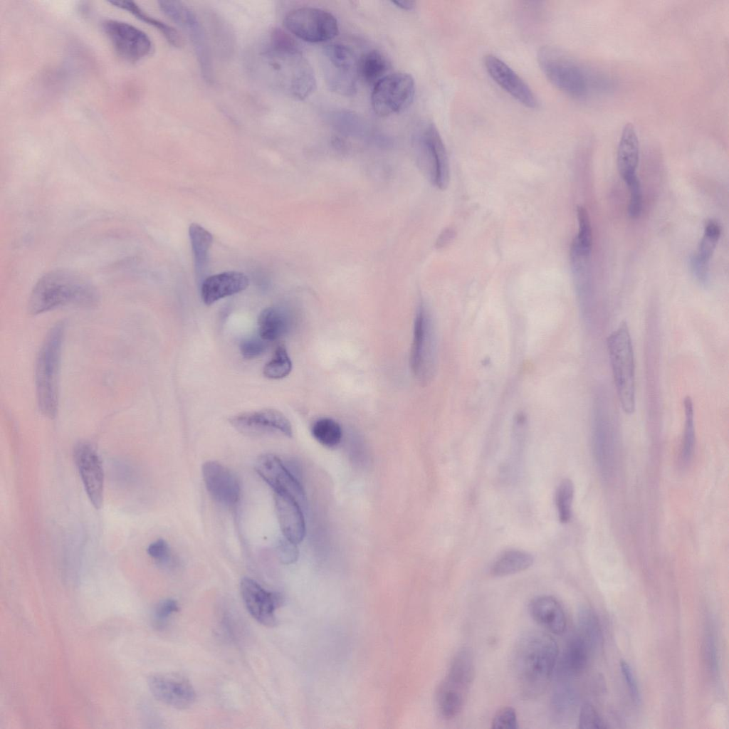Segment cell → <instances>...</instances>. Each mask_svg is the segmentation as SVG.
Returning <instances> with one entry per match:
<instances>
[{
    "instance_id": "cell-1",
    "label": "cell",
    "mask_w": 729,
    "mask_h": 729,
    "mask_svg": "<svg viewBox=\"0 0 729 729\" xmlns=\"http://www.w3.org/2000/svg\"><path fill=\"white\" fill-rule=\"evenodd\" d=\"M559 654L548 634L528 631L516 641L511 659L512 671L521 693L528 698L541 696L550 681Z\"/></svg>"
},
{
    "instance_id": "cell-2",
    "label": "cell",
    "mask_w": 729,
    "mask_h": 729,
    "mask_svg": "<svg viewBox=\"0 0 729 729\" xmlns=\"http://www.w3.org/2000/svg\"><path fill=\"white\" fill-rule=\"evenodd\" d=\"M99 301V293L90 280L76 272L61 269L49 271L38 280L27 309L30 315H36L64 306L94 307Z\"/></svg>"
},
{
    "instance_id": "cell-3",
    "label": "cell",
    "mask_w": 729,
    "mask_h": 729,
    "mask_svg": "<svg viewBox=\"0 0 729 729\" xmlns=\"http://www.w3.org/2000/svg\"><path fill=\"white\" fill-rule=\"evenodd\" d=\"M65 324L58 322L46 335L37 354L34 378L36 400L41 414L56 416L59 399V372Z\"/></svg>"
},
{
    "instance_id": "cell-4",
    "label": "cell",
    "mask_w": 729,
    "mask_h": 729,
    "mask_svg": "<svg viewBox=\"0 0 729 729\" xmlns=\"http://www.w3.org/2000/svg\"><path fill=\"white\" fill-rule=\"evenodd\" d=\"M614 386L620 406L625 414L636 409L635 361L629 326L622 322L607 341Z\"/></svg>"
},
{
    "instance_id": "cell-5",
    "label": "cell",
    "mask_w": 729,
    "mask_h": 729,
    "mask_svg": "<svg viewBox=\"0 0 729 729\" xmlns=\"http://www.w3.org/2000/svg\"><path fill=\"white\" fill-rule=\"evenodd\" d=\"M416 160L433 185L445 189L449 181L446 150L436 127L429 122L419 125L413 135Z\"/></svg>"
},
{
    "instance_id": "cell-6",
    "label": "cell",
    "mask_w": 729,
    "mask_h": 729,
    "mask_svg": "<svg viewBox=\"0 0 729 729\" xmlns=\"http://www.w3.org/2000/svg\"><path fill=\"white\" fill-rule=\"evenodd\" d=\"M537 61L545 77L557 89L576 98L587 95L586 73L575 60L557 48L545 46L539 50Z\"/></svg>"
},
{
    "instance_id": "cell-7",
    "label": "cell",
    "mask_w": 729,
    "mask_h": 729,
    "mask_svg": "<svg viewBox=\"0 0 729 729\" xmlns=\"http://www.w3.org/2000/svg\"><path fill=\"white\" fill-rule=\"evenodd\" d=\"M265 55L279 77L280 85L288 94L303 100L314 92L315 73L301 50L290 52L266 50Z\"/></svg>"
},
{
    "instance_id": "cell-8",
    "label": "cell",
    "mask_w": 729,
    "mask_h": 729,
    "mask_svg": "<svg viewBox=\"0 0 729 729\" xmlns=\"http://www.w3.org/2000/svg\"><path fill=\"white\" fill-rule=\"evenodd\" d=\"M357 61L352 50L341 43L327 46L322 53V70L329 88L341 95L357 90Z\"/></svg>"
},
{
    "instance_id": "cell-9",
    "label": "cell",
    "mask_w": 729,
    "mask_h": 729,
    "mask_svg": "<svg viewBox=\"0 0 729 729\" xmlns=\"http://www.w3.org/2000/svg\"><path fill=\"white\" fill-rule=\"evenodd\" d=\"M283 24L290 33L310 43L328 41L339 33L335 17L325 10L313 7L290 11L284 18Z\"/></svg>"
},
{
    "instance_id": "cell-10",
    "label": "cell",
    "mask_w": 729,
    "mask_h": 729,
    "mask_svg": "<svg viewBox=\"0 0 729 729\" xmlns=\"http://www.w3.org/2000/svg\"><path fill=\"white\" fill-rule=\"evenodd\" d=\"M436 345L432 317L426 307L418 308L411 352V365L414 375L421 382H429L436 366Z\"/></svg>"
},
{
    "instance_id": "cell-11",
    "label": "cell",
    "mask_w": 729,
    "mask_h": 729,
    "mask_svg": "<svg viewBox=\"0 0 729 729\" xmlns=\"http://www.w3.org/2000/svg\"><path fill=\"white\" fill-rule=\"evenodd\" d=\"M414 93V80L411 75L400 72L387 75L374 85L372 106L377 115L389 116L407 108Z\"/></svg>"
},
{
    "instance_id": "cell-12",
    "label": "cell",
    "mask_w": 729,
    "mask_h": 729,
    "mask_svg": "<svg viewBox=\"0 0 729 729\" xmlns=\"http://www.w3.org/2000/svg\"><path fill=\"white\" fill-rule=\"evenodd\" d=\"M159 6L162 12L187 32L192 43L204 78L213 80L211 52L205 31L196 14L179 1H161Z\"/></svg>"
},
{
    "instance_id": "cell-13",
    "label": "cell",
    "mask_w": 729,
    "mask_h": 729,
    "mask_svg": "<svg viewBox=\"0 0 729 729\" xmlns=\"http://www.w3.org/2000/svg\"><path fill=\"white\" fill-rule=\"evenodd\" d=\"M103 29L115 51L127 61H138L152 50L149 36L128 23L107 19L103 22Z\"/></svg>"
},
{
    "instance_id": "cell-14",
    "label": "cell",
    "mask_w": 729,
    "mask_h": 729,
    "mask_svg": "<svg viewBox=\"0 0 729 729\" xmlns=\"http://www.w3.org/2000/svg\"><path fill=\"white\" fill-rule=\"evenodd\" d=\"M74 458L87 495L92 505L100 509L104 491V473L100 458L94 447L86 442L75 446Z\"/></svg>"
},
{
    "instance_id": "cell-15",
    "label": "cell",
    "mask_w": 729,
    "mask_h": 729,
    "mask_svg": "<svg viewBox=\"0 0 729 729\" xmlns=\"http://www.w3.org/2000/svg\"><path fill=\"white\" fill-rule=\"evenodd\" d=\"M255 468L274 493L288 495L301 505L305 503V492L297 478L276 455L263 454L256 462Z\"/></svg>"
},
{
    "instance_id": "cell-16",
    "label": "cell",
    "mask_w": 729,
    "mask_h": 729,
    "mask_svg": "<svg viewBox=\"0 0 729 729\" xmlns=\"http://www.w3.org/2000/svg\"><path fill=\"white\" fill-rule=\"evenodd\" d=\"M148 687L154 697L160 702L177 709L190 707L196 693L191 683L175 673H158L150 676Z\"/></svg>"
},
{
    "instance_id": "cell-17",
    "label": "cell",
    "mask_w": 729,
    "mask_h": 729,
    "mask_svg": "<svg viewBox=\"0 0 729 729\" xmlns=\"http://www.w3.org/2000/svg\"><path fill=\"white\" fill-rule=\"evenodd\" d=\"M240 590L243 603L253 618L263 626H274L275 611L282 603L281 596L266 590L249 577L241 579Z\"/></svg>"
},
{
    "instance_id": "cell-18",
    "label": "cell",
    "mask_w": 729,
    "mask_h": 729,
    "mask_svg": "<svg viewBox=\"0 0 729 729\" xmlns=\"http://www.w3.org/2000/svg\"><path fill=\"white\" fill-rule=\"evenodd\" d=\"M230 423L240 432L247 435H263L280 433L286 436H293L292 426L287 417L280 411L265 409L236 415Z\"/></svg>"
},
{
    "instance_id": "cell-19",
    "label": "cell",
    "mask_w": 729,
    "mask_h": 729,
    "mask_svg": "<svg viewBox=\"0 0 729 729\" xmlns=\"http://www.w3.org/2000/svg\"><path fill=\"white\" fill-rule=\"evenodd\" d=\"M205 486L216 502L227 506L238 503L241 488L234 473L221 463L209 461L201 468Z\"/></svg>"
},
{
    "instance_id": "cell-20",
    "label": "cell",
    "mask_w": 729,
    "mask_h": 729,
    "mask_svg": "<svg viewBox=\"0 0 729 729\" xmlns=\"http://www.w3.org/2000/svg\"><path fill=\"white\" fill-rule=\"evenodd\" d=\"M483 61L489 75L506 93L525 107H537V100L532 90L505 62L493 54L485 56Z\"/></svg>"
},
{
    "instance_id": "cell-21",
    "label": "cell",
    "mask_w": 729,
    "mask_h": 729,
    "mask_svg": "<svg viewBox=\"0 0 729 729\" xmlns=\"http://www.w3.org/2000/svg\"><path fill=\"white\" fill-rule=\"evenodd\" d=\"M274 501L277 518L284 537L295 544L300 543L304 539L306 533L301 505L293 497L280 493H274Z\"/></svg>"
},
{
    "instance_id": "cell-22",
    "label": "cell",
    "mask_w": 729,
    "mask_h": 729,
    "mask_svg": "<svg viewBox=\"0 0 729 729\" xmlns=\"http://www.w3.org/2000/svg\"><path fill=\"white\" fill-rule=\"evenodd\" d=\"M248 284V277L238 271H226L211 276L202 283L201 299L206 305H210L223 298L245 290Z\"/></svg>"
},
{
    "instance_id": "cell-23",
    "label": "cell",
    "mask_w": 729,
    "mask_h": 729,
    "mask_svg": "<svg viewBox=\"0 0 729 729\" xmlns=\"http://www.w3.org/2000/svg\"><path fill=\"white\" fill-rule=\"evenodd\" d=\"M529 612L537 624L554 634H562L566 629L565 612L552 596L540 595L533 599L529 604Z\"/></svg>"
},
{
    "instance_id": "cell-24",
    "label": "cell",
    "mask_w": 729,
    "mask_h": 729,
    "mask_svg": "<svg viewBox=\"0 0 729 729\" xmlns=\"http://www.w3.org/2000/svg\"><path fill=\"white\" fill-rule=\"evenodd\" d=\"M639 160V142L634 125L626 123L619 142L617 163L619 173L624 182L636 177Z\"/></svg>"
},
{
    "instance_id": "cell-25",
    "label": "cell",
    "mask_w": 729,
    "mask_h": 729,
    "mask_svg": "<svg viewBox=\"0 0 729 729\" xmlns=\"http://www.w3.org/2000/svg\"><path fill=\"white\" fill-rule=\"evenodd\" d=\"M474 659L471 649H460L453 656L441 682L446 686L467 693L474 678Z\"/></svg>"
},
{
    "instance_id": "cell-26",
    "label": "cell",
    "mask_w": 729,
    "mask_h": 729,
    "mask_svg": "<svg viewBox=\"0 0 729 729\" xmlns=\"http://www.w3.org/2000/svg\"><path fill=\"white\" fill-rule=\"evenodd\" d=\"M591 649L579 635L571 637L562 652L560 662V673L565 676H577L588 664Z\"/></svg>"
},
{
    "instance_id": "cell-27",
    "label": "cell",
    "mask_w": 729,
    "mask_h": 729,
    "mask_svg": "<svg viewBox=\"0 0 729 729\" xmlns=\"http://www.w3.org/2000/svg\"><path fill=\"white\" fill-rule=\"evenodd\" d=\"M259 337L266 342L275 341L288 331L290 326L287 312L279 307L264 309L258 318Z\"/></svg>"
},
{
    "instance_id": "cell-28",
    "label": "cell",
    "mask_w": 729,
    "mask_h": 729,
    "mask_svg": "<svg viewBox=\"0 0 729 729\" xmlns=\"http://www.w3.org/2000/svg\"><path fill=\"white\" fill-rule=\"evenodd\" d=\"M533 557L529 552L517 549L503 551L493 562L491 574L493 577H505L528 569L533 564Z\"/></svg>"
},
{
    "instance_id": "cell-29",
    "label": "cell",
    "mask_w": 729,
    "mask_h": 729,
    "mask_svg": "<svg viewBox=\"0 0 729 729\" xmlns=\"http://www.w3.org/2000/svg\"><path fill=\"white\" fill-rule=\"evenodd\" d=\"M388 68L387 59L377 50L366 52L357 61L359 78L369 85H374L386 76Z\"/></svg>"
},
{
    "instance_id": "cell-30",
    "label": "cell",
    "mask_w": 729,
    "mask_h": 729,
    "mask_svg": "<svg viewBox=\"0 0 729 729\" xmlns=\"http://www.w3.org/2000/svg\"><path fill=\"white\" fill-rule=\"evenodd\" d=\"M594 446L597 463L607 473L612 469L614 460L612 434L604 419L598 418L594 429Z\"/></svg>"
},
{
    "instance_id": "cell-31",
    "label": "cell",
    "mask_w": 729,
    "mask_h": 729,
    "mask_svg": "<svg viewBox=\"0 0 729 729\" xmlns=\"http://www.w3.org/2000/svg\"><path fill=\"white\" fill-rule=\"evenodd\" d=\"M579 635L586 641L591 651L602 649L604 638L599 619L594 611L587 606H582L578 612Z\"/></svg>"
},
{
    "instance_id": "cell-32",
    "label": "cell",
    "mask_w": 729,
    "mask_h": 729,
    "mask_svg": "<svg viewBox=\"0 0 729 729\" xmlns=\"http://www.w3.org/2000/svg\"><path fill=\"white\" fill-rule=\"evenodd\" d=\"M110 3L119 8L129 11L137 18L156 28L173 46L180 47L182 45V37L175 28L153 18L152 16H150L142 11L135 3L128 1H110Z\"/></svg>"
},
{
    "instance_id": "cell-33",
    "label": "cell",
    "mask_w": 729,
    "mask_h": 729,
    "mask_svg": "<svg viewBox=\"0 0 729 729\" xmlns=\"http://www.w3.org/2000/svg\"><path fill=\"white\" fill-rule=\"evenodd\" d=\"M196 270L198 273L206 267L209 251L213 242L210 232L197 224H192L189 229Z\"/></svg>"
},
{
    "instance_id": "cell-34",
    "label": "cell",
    "mask_w": 729,
    "mask_h": 729,
    "mask_svg": "<svg viewBox=\"0 0 729 729\" xmlns=\"http://www.w3.org/2000/svg\"><path fill=\"white\" fill-rule=\"evenodd\" d=\"M579 224L578 233L571 247V255L587 258L590 255L592 232L587 211L581 206L577 209Z\"/></svg>"
},
{
    "instance_id": "cell-35",
    "label": "cell",
    "mask_w": 729,
    "mask_h": 729,
    "mask_svg": "<svg viewBox=\"0 0 729 729\" xmlns=\"http://www.w3.org/2000/svg\"><path fill=\"white\" fill-rule=\"evenodd\" d=\"M311 431L314 438L328 448L337 446L342 436L340 425L330 418H321L317 420L313 424Z\"/></svg>"
},
{
    "instance_id": "cell-36",
    "label": "cell",
    "mask_w": 729,
    "mask_h": 729,
    "mask_svg": "<svg viewBox=\"0 0 729 729\" xmlns=\"http://www.w3.org/2000/svg\"><path fill=\"white\" fill-rule=\"evenodd\" d=\"M575 703V693L570 687L563 683L557 686L550 700L553 717L559 720L565 719L573 710Z\"/></svg>"
},
{
    "instance_id": "cell-37",
    "label": "cell",
    "mask_w": 729,
    "mask_h": 729,
    "mask_svg": "<svg viewBox=\"0 0 729 729\" xmlns=\"http://www.w3.org/2000/svg\"><path fill=\"white\" fill-rule=\"evenodd\" d=\"M685 423L681 446V458L688 462L693 452L695 446L694 410L691 398L687 396L683 400Z\"/></svg>"
},
{
    "instance_id": "cell-38",
    "label": "cell",
    "mask_w": 729,
    "mask_h": 729,
    "mask_svg": "<svg viewBox=\"0 0 729 729\" xmlns=\"http://www.w3.org/2000/svg\"><path fill=\"white\" fill-rule=\"evenodd\" d=\"M292 369V362L283 345H279L275 350L271 360L266 364L263 374L272 379L285 377Z\"/></svg>"
},
{
    "instance_id": "cell-39",
    "label": "cell",
    "mask_w": 729,
    "mask_h": 729,
    "mask_svg": "<svg viewBox=\"0 0 729 729\" xmlns=\"http://www.w3.org/2000/svg\"><path fill=\"white\" fill-rule=\"evenodd\" d=\"M721 234L720 226L714 220H708L704 226L703 237L694 256L709 263Z\"/></svg>"
},
{
    "instance_id": "cell-40",
    "label": "cell",
    "mask_w": 729,
    "mask_h": 729,
    "mask_svg": "<svg viewBox=\"0 0 729 729\" xmlns=\"http://www.w3.org/2000/svg\"><path fill=\"white\" fill-rule=\"evenodd\" d=\"M573 498V483L571 480L565 478L560 483L555 493L556 508L562 523H568L572 518Z\"/></svg>"
},
{
    "instance_id": "cell-41",
    "label": "cell",
    "mask_w": 729,
    "mask_h": 729,
    "mask_svg": "<svg viewBox=\"0 0 729 729\" xmlns=\"http://www.w3.org/2000/svg\"><path fill=\"white\" fill-rule=\"evenodd\" d=\"M629 191V202L628 212L631 217L637 218L642 211V192L640 182L637 177L625 182Z\"/></svg>"
},
{
    "instance_id": "cell-42",
    "label": "cell",
    "mask_w": 729,
    "mask_h": 729,
    "mask_svg": "<svg viewBox=\"0 0 729 729\" xmlns=\"http://www.w3.org/2000/svg\"><path fill=\"white\" fill-rule=\"evenodd\" d=\"M578 723L581 729L607 728L595 708L588 703H584L581 708Z\"/></svg>"
},
{
    "instance_id": "cell-43",
    "label": "cell",
    "mask_w": 729,
    "mask_h": 729,
    "mask_svg": "<svg viewBox=\"0 0 729 729\" xmlns=\"http://www.w3.org/2000/svg\"><path fill=\"white\" fill-rule=\"evenodd\" d=\"M491 728L495 729H515L518 728L517 714L514 708L503 707L496 712Z\"/></svg>"
},
{
    "instance_id": "cell-44",
    "label": "cell",
    "mask_w": 729,
    "mask_h": 729,
    "mask_svg": "<svg viewBox=\"0 0 729 729\" xmlns=\"http://www.w3.org/2000/svg\"><path fill=\"white\" fill-rule=\"evenodd\" d=\"M268 342L261 337L246 338L240 344L241 353L246 359L256 358L266 351Z\"/></svg>"
},
{
    "instance_id": "cell-45",
    "label": "cell",
    "mask_w": 729,
    "mask_h": 729,
    "mask_svg": "<svg viewBox=\"0 0 729 729\" xmlns=\"http://www.w3.org/2000/svg\"><path fill=\"white\" fill-rule=\"evenodd\" d=\"M179 609L178 602L173 599H165L160 601L154 612V618L158 626H164L170 617Z\"/></svg>"
},
{
    "instance_id": "cell-46",
    "label": "cell",
    "mask_w": 729,
    "mask_h": 729,
    "mask_svg": "<svg viewBox=\"0 0 729 729\" xmlns=\"http://www.w3.org/2000/svg\"><path fill=\"white\" fill-rule=\"evenodd\" d=\"M147 551L152 558L160 563L167 562L171 555L169 546L163 539H158L150 543Z\"/></svg>"
},
{
    "instance_id": "cell-47",
    "label": "cell",
    "mask_w": 729,
    "mask_h": 729,
    "mask_svg": "<svg viewBox=\"0 0 729 729\" xmlns=\"http://www.w3.org/2000/svg\"><path fill=\"white\" fill-rule=\"evenodd\" d=\"M620 668L625 682L628 686L631 699L635 703H639L640 701V693L630 665L626 661L622 660L620 661Z\"/></svg>"
},
{
    "instance_id": "cell-48",
    "label": "cell",
    "mask_w": 729,
    "mask_h": 729,
    "mask_svg": "<svg viewBox=\"0 0 729 729\" xmlns=\"http://www.w3.org/2000/svg\"><path fill=\"white\" fill-rule=\"evenodd\" d=\"M277 551L280 562L284 564L293 563L297 560L298 557L297 544H295L285 538L278 544Z\"/></svg>"
},
{
    "instance_id": "cell-49",
    "label": "cell",
    "mask_w": 729,
    "mask_h": 729,
    "mask_svg": "<svg viewBox=\"0 0 729 729\" xmlns=\"http://www.w3.org/2000/svg\"><path fill=\"white\" fill-rule=\"evenodd\" d=\"M708 263L693 256L691 258V271L696 278L702 284H706L709 278Z\"/></svg>"
},
{
    "instance_id": "cell-50",
    "label": "cell",
    "mask_w": 729,
    "mask_h": 729,
    "mask_svg": "<svg viewBox=\"0 0 729 729\" xmlns=\"http://www.w3.org/2000/svg\"><path fill=\"white\" fill-rule=\"evenodd\" d=\"M705 656L709 668L713 673H715L717 670V653L715 643L711 637H708L706 641Z\"/></svg>"
},
{
    "instance_id": "cell-51",
    "label": "cell",
    "mask_w": 729,
    "mask_h": 729,
    "mask_svg": "<svg viewBox=\"0 0 729 729\" xmlns=\"http://www.w3.org/2000/svg\"><path fill=\"white\" fill-rule=\"evenodd\" d=\"M454 231L451 229H446L439 236L436 241V246L441 248L446 246L454 237Z\"/></svg>"
},
{
    "instance_id": "cell-52",
    "label": "cell",
    "mask_w": 729,
    "mask_h": 729,
    "mask_svg": "<svg viewBox=\"0 0 729 729\" xmlns=\"http://www.w3.org/2000/svg\"><path fill=\"white\" fill-rule=\"evenodd\" d=\"M392 3L404 10H411L415 6V1H392Z\"/></svg>"
}]
</instances>
